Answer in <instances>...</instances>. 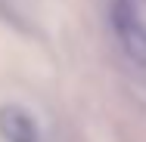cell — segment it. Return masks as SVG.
I'll list each match as a JSON object with an SVG mask.
<instances>
[{"label": "cell", "instance_id": "obj_1", "mask_svg": "<svg viewBox=\"0 0 146 142\" xmlns=\"http://www.w3.org/2000/svg\"><path fill=\"white\" fill-rule=\"evenodd\" d=\"M112 31L124 56L134 65L146 68V22L134 0H112Z\"/></svg>", "mask_w": 146, "mask_h": 142}, {"label": "cell", "instance_id": "obj_2", "mask_svg": "<svg viewBox=\"0 0 146 142\" xmlns=\"http://www.w3.org/2000/svg\"><path fill=\"white\" fill-rule=\"evenodd\" d=\"M0 139L3 142H40L37 120L22 105H0Z\"/></svg>", "mask_w": 146, "mask_h": 142}]
</instances>
